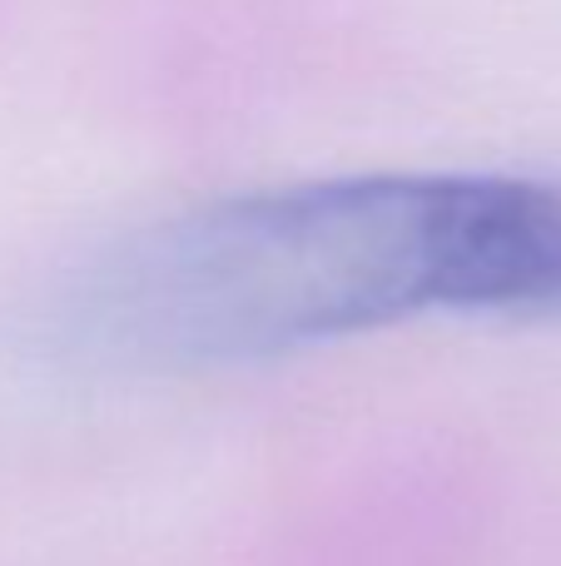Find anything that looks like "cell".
Wrapping results in <instances>:
<instances>
[{
    "label": "cell",
    "instance_id": "obj_1",
    "mask_svg": "<svg viewBox=\"0 0 561 566\" xmlns=\"http://www.w3.org/2000/svg\"><path fill=\"white\" fill-rule=\"evenodd\" d=\"M427 308L557 313L561 185L348 175L189 209L119 244L75 333L129 363H239Z\"/></svg>",
    "mask_w": 561,
    "mask_h": 566
}]
</instances>
